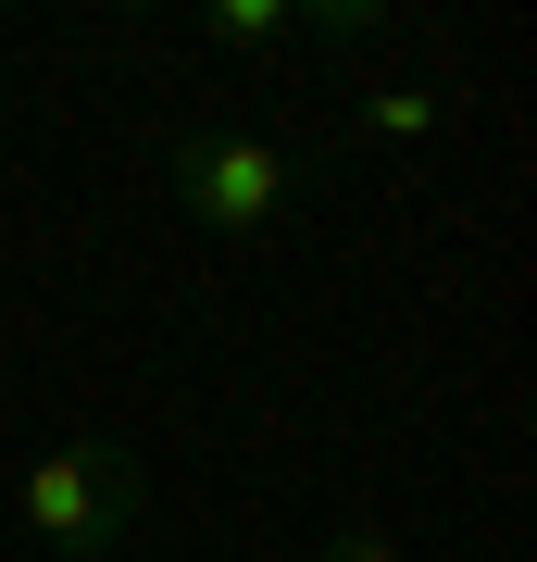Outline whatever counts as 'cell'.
<instances>
[{
	"instance_id": "6da1fadb",
	"label": "cell",
	"mask_w": 537,
	"mask_h": 562,
	"mask_svg": "<svg viewBox=\"0 0 537 562\" xmlns=\"http://www.w3.org/2000/svg\"><path fill=\"white\" fill-rule=\"evenodd\" d=\"M13 513H25V538L51 562H113L150 525V475H138V450H113V438H63V450H38L13 475Z\"/></svg>"
},
{
	"instance_id": "7a4b0ae2",
	"label": "cell",
	"mask_w": 537,
	"mask_h": 562,
	"mask_svg": "<svg viewBox=\"0 0 537 562\" xmlns=\"http://www.w3.org/2000/svg\"><path fill=\"white\" fill-rule=\"evenodd\" d=\"M176 201L225 238H262L288 213V150H262L250 125H188L176 138Z\"/></svg>"
},
{
	"instance_id": "3957f363",
	"label": "cell",
	"mask_w": 537,
	"mask_h": 562,
	"mask_svg": "<svg viewBox=\"0 0 537 562\" xmlns=\"http://www.w3.org/2000/svg\"><path fill=\"white\" fill-rule=\"evenodd\" d=\"M213 38H225V50H276V38H300V0H225Z\"/></svg>"
},
{
	"instance_id": "277c9868",
	"label": "cell",
	"mask_w": 537,
	"mask_h": 562,
	"mask_svg": "<svg viewBox=\"0 0 537 562\" xmlns=\"http://www.w3.org/2000/svg\"><path fill=\"white\" fill-rule=\"evenodd\" d=\"M362 125H376V138H438L450 101H438V88H376V101H362Z\"/></svg>"
},
{
	"instance_id": "5b68a950",
	"label": "cell",
	"mask_w": 537,
	"mask_h": 562,
	"mask_svg": "<svg viewBox=\"0 0 537 562\" xmlns=\"http://www.w3.org/2000/svg\"><path fill=\"white\" fill-rule=\"evenodd\" d=\"M325 562H400V550H388V525H338V538H325Z\"/></svg>"
}]
</instances>
